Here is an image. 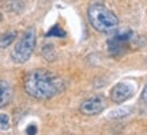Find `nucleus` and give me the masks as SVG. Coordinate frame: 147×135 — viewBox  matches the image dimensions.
<instances>
[{
	"instance_id": "obj_4",
	"label": "nucleus",
	"mask_w": 147,
	"mask_h": 135,
	"mask_svg": "<svg viewBox=\"0 0 147 135\" xmlns=\"http://www.w3.org/2000/svg\"><path fill=\"white\" fill-rule=\"evenodd\" d=\"M134 90L135 89H134V86L131 83L128 82L117 83L115 88L112 89V92H110V100L113 102H117V104L124 102V101H127L128 98H131L134 96Z\"/></svg>"
},
{
	"instance_id": "obj_5",
	"label": "nucleus",
	"mask_w": 147,
	"mask_h": 135,
	"mask_svg": "<svg viewBox=\"0 0 147 135\" xmlns=\"http://www.w3.org/2000/svg\"><path fill=\"white\" fill-rule=\"evenodd\" d=\"M106 107L105 100L102 97H91V98L86 100L80 105V112L86 116H94V115L101 113Z\"/></svg>"
},
{
	"instance_id": "obj_3",
	"label": "nucleus",
	"mask_w": 147,
	"mask_h": 135,
	"mask_svg": "<svg viewBox=\"0 0 147 135\" xmlns=\"http://www.w3.org/2000/svg\"><path fill=\"white\" fill-rule=\"evenodd\" d=\"M36 42H37V36H36V30L30 27L27 29L22 37L19 38V41L16 42L15 48L12 49L11 52V59L14 63H18V64H23L26 63L30 56H32L33 51L36 48Z\"/></svg>"
},
{
	"instance_id": "obj_2",
	"label": "nucleus",
	"mask_w": 147,
	"mask_h": 135,
	"mask_svg": "<svg viewBox=\"0 0 147 135\" xmlns=\"http://www.w3.org/2000/svg\"><path fill=\"white\" fill-rule=\"evenodd\" d=\"M87 15H89V21L91 23V26L101 33L113 30L119 25L117 16L109 8H106L105 5L100 4V3H94V4L90 5Z\"/></svg>"
},
{
	"instance_id": "obj_10",
	"label": "nucleus",
	"mask_w": 147,
	"mask_h": 135,
	"mask_svg": "<svg viewBox=\"0 0 147 135\" xmlns=\"http://www.w3.org/2000/svg\"><path fill=\"white\" fill-rule=\"evenodd\" d=\"M26 132H27V134H29V135H34V134H36V132H37V127H36V126H34V124L29 126V127H27V128H26Z\"/></svg>"
},
{
	"instance_id": "obj_11",
	"label": "nucleus",
	"mask_w": 147,
	"mask_h": 135,
	"mask_svg": "<svg viewBox=\"0 0 147 135\" xmlns=\"http://www.w3.org/2000/svg\"><path fill=\"white\" fill-rule=\"evenodd\" d=\"M142 100L144 102H147V86L143 89V93H142Z\"/></svg>"
},
{
	"instance_id": "obj_8",
	"label": "nucleus",
	"mask_w": 147,
	"mask_h": 135,
	"mask_svg": "<svg viewBox=\"0 0 147 135\" xmlns=\"http://www.w3.org/2000/svg\"><path fill=\"white\" fill-rule=\"evenodd\" d=\"M47 37H59V38H63V37H65V31H64L60 26L55 25V26H52L49 30H48Z\"/></svg>"
},
{
	"instance_id": "obj_7",
	"label": "nucleus",
	"mask_w": 147,
	"mask_h": 135,
	"mask_svg": "<svg viewBox=\"0 0 147 135\" xmlns=\"http://www.w3.org/2000/svg\"><path fill=\"white\" fill-rule=\"evenodd\" d=\"M16 36H18V33L15 30H10V31H5L3 34H0V48H7L10 47L12 42L15 41Z\"/></svg>"
},
{
	"instance_id": "obj_1",
	"label": "nucleus",
	"mask_w": 147,
	"mask_h": 135,
	"mask_svg": "<svg viewBox=\"0 0 147 135\" xmlns=\"http://www.w3.org/2000/svg\"><path fill=\"white\" fill-rule=\"evenodd\" d=\"M23 88L25 92L34 98L49 100L64 90V81L45 68H37L26 74Z\"/></svg>"
},
{
	"instance_id": "obj_12",
	"label": "nucleus",
	"mask_w": 147,
	"mask_h": 135,
	"mask_svg": "<svg viewBox=\"0 0 147 135\" xmlns=\"http://www.w3.org/2000/svg\"><path fill=\"white\" fill-rule=\"evenodd\" d=\"M1 18H3V16H1V14H0V21H1Z\"/></svg>"
},
{
	"instance_id": "obj_9",
	"label": "nucleus",
	"mask_w": 147,
	"mask_h": 135,
	"mask_svg": "<svg viewBox=\"0 0 147 135\" xmlns=\"http://www.w3.org/2000/svg\"><path fill=\"white\" fill-rule=\"evenodd\" d=\"M10 128V117L8 115L5 113H0V130H8Z\"/></svg>"
},
{
	"instance_id": "obj_6",
	"label": "nucleus",
	"mask_w": 147,
	"mask_h": 135,
	"mask_svg": "<svg viewBox=\"0 0 147 135\" xmlns=\"http://www.w3.org/2000/svg\"><path fill=\"white\" fill-rule=\"evenodd\" d=\"M12 100V88L8 82L0 81V108L10 104Z\"/></svg>"
}]
</instances>
